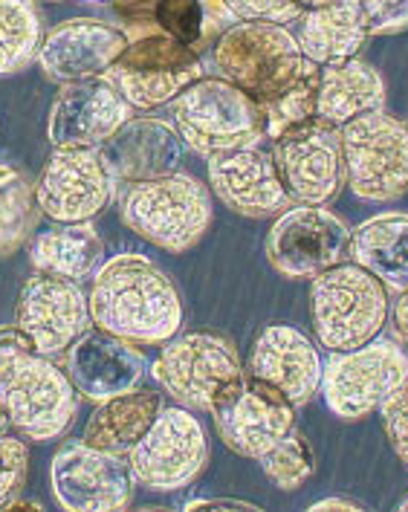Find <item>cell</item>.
<instances>
[{
	"label": "cell",
	"mask_w": 408,
	"mask_h": 512,
	"mask_svg": "<svg viewBox=\"0 0 408 512\" xmlns=\"http://www.w3.org/2000/svg\"><path fill=\"white\" fill-rule=\"evenodd\" d=\"M394 324H397V333L408 339V290L406 293H397V301H394Z\"/></svg>",
	"instance_id": "obj_42"
},
{
	"label": "cell",
	"mask_w": 408,
	"mask_h": 512,
	"mask_svg": "<svg viewBox=\"0 0 408 512\" xmlns=\"http://www.w3.org/2000/svg\"><path fill=\"white\" fill-rule=\"evenodd\" d=\"M293 3H296L301 12H304V9H319V6H330V3H336V0H293Z\"/></svg>",
	"instance_id": "obj_43"
},
{
	"label": "cell",
	"mask_w": 408,
	"mask_h": 512,
	"mask_svg": "<svg viewBox=\"0 0 408 512\" xmlns=\"http://www.w3.org/2000/svg\"><path fill=\"white\" fill-rule=\"evenodd\" d=\"M157 29L180 44H197L206 35V12L203 0H160L157 6Z\"/></svg>",
	"instance_id": "obj_33"
},
{
	"label": "cell",
	"mask_w": 408,
	"mask_h": 512,
	"mask_svg": "<svg viewBox=\"0 0 408 512\" xmlns=\"http://www.w3.org/2000/svg\"><path fill=\"white\" fill-rule=\"evenodd\" d=\"M50 481L58 507L70 512L128 510L136 481L128 458L70 440L55 452Z\"/></svg>",
	"instance_id": "obj_15"
},
{
	"label": "cell",
	"mask_w": 408,
	"mask_h": 512,
	"mask_svg": "<svg viewBox=\"0 0 408 512\" xmlns=\"http://www.w3.org/2000/svg\"><path fill=\"white\" fill-rule=\"evenodd\" d=\"M220 440L241 458H261L296 429V405L258 377H238L209 408Z\"/></svg>",
	"instance_id": "obj_13"
},
{
	"label": "cell",
	"mask_w": 408,
	"mask_h": 512,
	"mask_svg": "<svg viewBox=\"0 0 408 512\" xmlns=\"http://www.w3.org/2000/svg\"><path fill=\"white\" fill-rule=\"evenodd\" d=\"M79 3H105V0H79Z\"/></svg>",
	"instance_id": "obj_46"
},
{
	"label": "cell",
	"mask_w": 408,
	"mask_h": 512,
	"mask_svg": "<svg viewBox=\"0 0 408 512\" xmlns=\"http://www.w3.org/2000/svg\"><path fill=\"white\" fill-rule=\"evenodd\" d=\"M186 510H258V507L238 498H200V501L186 504Z\"/></svg>",
	"instance_id": "obj_40"
},
{
	"label": "cell",
	"mask_w": 408,
	"mask_h": 512,
	"mask_svg": "<svg viewBox=\"0 0 408 512\" xmlns=\"http://www.w3.org/2000/svg\"><path fill=\"white\" fill-rule=\"evenodd\" d=\"M406 391H408V382H406Z\"/></svg>",
	"instance_id": "obj_48"
},
{
	"label": "cell",
	"mask_w": 408,
	"mask_h": 512,
	"mask_svg": "<svg viewBox=\"0 0 408 512\" xmlns=\"http://www.w3.org/2000/svg\"><path fill=\"white\" fill-rule=\"evenodd\" d=\"M382 426L388 434V443L394 449V455L408 466V391L403 388L400 394H394L388 403L380 408Z\"/></svg>",
	"instance_id": "obj_37"
},
{
	"label": "cell",
	"mask_w": 408,
	"mask_h": 512,
	"mask_svg": "<svg viewBox=\"0 0 408 512\" xmlns=\"http://www.w3.org/2000/svg\"><path fill=\"white\" fill-rule=\"evenodd\" d=\"M90 324L131 345H163L183 327L174 281L151 258L125 252L105 261L87 293Z\"/></svg>",
	"instance_id": "obj_1"
},
{
	"label": "cell",
	"mask_w": 408,
	"mask_h": 512,
	"mask_svg": "<svg viewBox=\"0 0 408 512\" xmlns=\"http://www.w3.org/2000/svg\"><path fill=\"white\" fill-rule=\"evenodd\" d=\"M206 463V429L183 405H165L154 426L128 452L131 475L148 492H177L194 484Z\"/></svg>",
	"instance_id": "obj_11"
},
{
	"label": "cell",
	"mask_w": 408,
	"mask_h": 512,
	"mask_svg": "<svg viewBox=\"0 0 408 512\" xmlns=\"http://www.w3.org/2000/svg\"><path fill=\"white\" fill-rule=\"evenodd\" d=\"M102 148L122 186L174 174L186 154L183 136L160 119H131Z\"/></svg>",
	"instance_id": "obj_23"
},
{
	"label": "cell",
	"mask_w": 408,
	"mask_h": 512,
	"mask_svg": "<svg viewBox=\"0 0 408 512\" xmlns=\"http://www.w3.org/2000/svg\"><path fill=\"white\" fill-rule=\"evenodd\" d=\"M128 35L96 18L64 21L41 41L38 67L53 81H87L108 76L116 58L125 53Z\"/></svg>",
	"instance_id": "obj_21"
},
{
	"label": "cell",
	"mask_w": 408,
	"mask_h": 512,
	"mask_svg": "<svg viewBox=\"0 0 408 512\" xmlns=\"http://www.w3.org/2000/svg\"><path fill=\"white\" fill-rule=\"evenodd\" d=\"M119 215L142 241L174 255L189 252L203 241L215 220L209 189L180 171L157 180L125 183L119 194Z\"/></svg>",
	"instance_id": "obj_3"
},
{
	"label": "cell",
	"mask_w": 408,
	"mask_h": 512,
	"mask_svg": "<svg viewBox=\"0 0 408 512\" xmlns=\"http://www.w3.org/2000/svg\"><path fill=\"white\" fill-rule=\"evenodd\" d=\"M29 478V446L24 437L0 434V510H9Z\"/></svg>",
	"instance_id": "obj_34"
},
{
	"label": "cell",
	"mask_w": 408,
	"mask_h": 512,
	"mask_svg": "<svg viewBox=\"0 0 408 512\" xmlns=\"http://www.w3.org/2000/svg\"><path fill=\"white\" fill-rule=\"evenodd\" d=\"M203 12H206V32L229 29L232 24H238V21L232 18V12L226 9L223 0H203Z\"/></svg>",
	"instance_id": "obj_39"
},
{
	"label": "cell",
	"mask_w": 408,
	"mask_h": 512,
	"mask_svg": "<svg viewBox=\"0 0 408 512\" xmlns=\"http://www.w3.org/2000/svg\"><path fill=\"white\" fill-rule=\"evenodd\" d=\"M163 408L165 400L160 391H125L105 403H96V411L84 426L82 440L93 449L128 458V452L154 426Z\"/></svg>",
	"instance_id": "obj_26"
},
{
	"label": "cell",
	"mask_w": 408,
	"mask_h": 512,
	"mask_svg": "<svg viewBox=\"0 0 408 512\" xmlns=\"http://www.w3.org/2000/svg\"><path fill=\"white\" fill-rule=\"evenodd\" d=\"M388 313V290L354 261L319 272L310 284L313 336L327 351H354L374 342Z\"/></svg>",
	"instance_id": "obj_4"
},
{
	"label": "cell",
	"mask_w": 408,
	"mask_h": 512,
	"mask_svg": "<svg viewBox=\"0 0 408 512\" xmlns=\"http://www.w3.org/2000/svg\"><path fill=\"white\" fill-rule=\"evenodd\" d=\"M258 463H261L267 481L278 486L281 492H296L316 472V455L307 443V434L301 432L299 426L284 440H278L267 455H261Z\"/></svg>",
	"instance_id": "obj_32"
},
{
	"label": "cell",
	"mask_w": 408,
	"mask_h": 512,
	"mask_svg": "<svg viewBox=\"0 0 408 512\" xmlns=\"http://www.w3.org/2000/svg\"><path fill=\"white\" fill-rule=\"evenodd\" d=\"M151 377L177 405L209 411L229 382L244 377V365L220 333H174L157 353Z\"/></svg>",
	"instance_id": "obj_9"
},
{
	"label": "cell",
	"mask_w": 408,
	"mask_h": 512,
	"mask_svg": "<svg viewBox=\"0 0 408 512\" xmlns=\"http://www.w3.org/2000/svg\"><path fill=\"white\" fill-rule=\"evenodd\" d=\"M296 44L313 64H342L359 55L368 32L359 18V0H336L330 6L304 9L296 18Z\"/></svg>",
	"instance_id": "obj_25"
},
{
	"label": "cell",
	"mask_w": 408,
	"mask_h": 512,
	"mask_svg": "<svg viewBox=\"0 0 408 512\" xmlns=\"http://www.w3.org/2000/svg\"><path fill=\"white\" fill-rule=\"evenodd\" d=\"M382 105H385V84H382V76L371 64L351 58V61H342V64L322 67L316 119L342 128L351 119L382 110Z\"/></svg>",
	"instance_id": "obj_27"
},
{
	"label": "cell",
	"mask_w": 408,
	"mask_h": 512,
	"mask_svg": "<svg viewBox=\"0 0 408 512\" xmlns=\"http://www.w3.org/2000/svg\"><path fill=\"white\" fill-rule=\"evenodd\" d=\"M351 229L325 206H290L275 217L267 235V258L284 278H316L348 261Z\"/></svg>",
	"instance_id": "obj_14"
},
{
	"label": "cell",
	"mask_w": 408,
	"mask_h": 512,
	"mask_svg": "<svg viewBox=\"0 0 408 512\" xmlns=\"http://www.w3.org/2000/svg\"><path fill=\"white\" fill-rule=\"evenodd\" d=\"M272 160L284 189L299 206H327L345 186L339 128L322 119L278 136Z\"/></svg>",
	"instance_id": "obj_16"
},
{
	"label": "cell",
	"mask_w": 408,
	"mask_h": 512,
	"mask_svg": "<svg viewBox=\"0 0 408 512\" xmlns=\"http://www.w3.org/2000/svg\"><path fill=\"white\" fill-rule=\"evenodd\" d=\"M105 79L134 110H154L174 102L186 87L203 79V61L165 32H148L128 41Z\"/></svg>",
	"instance_id": "obj_10"
},
{
	"label": "cell",
	"mask_w": 408,
	"mask_h": 512,
	"mask_svg": "<svg viewBox=\"0 0 408 512\" xmlns=\"http://www.w3.org/2000/svg\"><path fill=\"white\" fill-rule=\"evenodd\" d=\"M41 15L35 0H0V76L29 67L41 50Z\"/></svg>",
	"instance_id": "obj_30"
},
{
	"label": "cell",
	"mask_w": 408,
	"mask_h": 512,
	"mask_svg": "<svg viewBox=\"0 0 408 512\" xmlns=\"http://www.w3.org/2000/svg\"><path fill=\"white\" fill-rule=\"evenodd\" d=\"M209 183L232 212L244 217H278L296 206L272 154L258 145L209 157Z\"/></svg>",
	"instance_id": "obj_20"
},
{
	"label": "cell",
	"mask_w": 408,
	"mask_h": 512,
	"mask_svg": "<svg viewBox=\"0 0 408 512\" xmlns=\"http://www.w3.org/2000/svg\"><path fill=\"white\" fill-rule=\"evenodd\" d=\"M116 171L105 148H55L38 183V212L53 223H93L116 197Z\"/></svg>",
	"instance_id": "obj_12"
},
{
	"label": "cell",
	"mask_w": 408,
	"mask_h": 512,
	"mask_svg": "<svg viewBox=\"0 0 408 512\" xmlns=\"http://www.w3.org/2000/svg\"><path fill=\"white\" fill-rule=\"evenodd\" d=\"M35 186L15 165H0V258L15 255L35 229Z\"/></svg>",
	"instance_id": "obj_31"
},
{
	"label": "cell",
	"mask_w": 408,
	"mask_h": 512,
	"mask_svg": "<svg viewBox=\"0 0 408 512\" xmlns=\"http://www.w3.org/2000/svg\"><path fill=\"white\" fill-rule=\"evenodd\" d=\"M235 21H270L287 24L296 21L301 9L293 0H223Z\"/></svg>",
	"instance_id": "obj_36"
},
{
	"label": "cell",
	"mask_w": 408,
	"mask_h": 512,
	"mask_svg": "<svg viewBox=\"0 0 408 512\" xmlns=\"http://www.w3.org/2000/svg\"><path fill=\"white\" fill-rule=\"evenodd\" d=\"M67 377L79 397L105 403L110 397H119L125 391L139 388L145 379V356L136 351V345L105 333V330H87L70 348H67Z\"/></svg>",
	"instance_id": "obj_22"
},
{
	"label": "cell",
	"mask_w": 408,
	"mask_h": 512,
	"mask_svg": "<svg viewBox=\"0 0 408 512\" xmlns=\"http://www.w3.org/2000/svg\"><path fill=\"white\" fill-rule=\"evenodd\" d=\"M408 382V356L397 342L374 339L354 351H330L319 394L333 417L356 423L380 411Z\"/></svg>",
	"instance_id": "obj_6"
},
{
	"label": "cell",
	"mask_w": 408,
	"mask_h": 512,
	"mask_svg": "<svg viewBox=\"0 0 408 512\" xmlns=\"http://www.w3.org/2000/svg\"><path fill=\"white\" fill-rule=\"evenodd\" d=\"M15 330L35 351L53 359L90 330L87 293L79 287V281L35 272L21 287Z\"/></svg>",
	"instance_id": "obj_17"
},
{
	"label": "cell",
	"mask_w": 408,
	"mask_h": 512,
	"mask_svg": "<svg viewBox=\"0 0 408 512\" xmlns=\"http://www.w3.org/2000/svg\"><path fill=\"white\" fill-rule=\"evenodd\" d=\"M345 186L365 203L408 194V122L374 110L339 128Z\"/></svg>",
	"instance_id": "obj_7"
},
{
	"label": "cell",
	"mask_w": 408,
	"mask_h": 512,
	"mask_svg": "<svg viewBox=\"0 0 408 512\" xmlns=\"http://www.w3.org/2000/svg\"><path fill=\"white\" fill-rule=\"evenodd\" d=\"M319 76L322 67L307 61L296 79L284 84L281 90H275L264 102H258V110L264 116V134L267 139L290 134L301 125L316 119V99H319Z\"/></svg>",
	"instance_id": "obj_29"
},
{
	"label": "cell",
	"mask_w": 408,
	"mask_h": 512,
	"mask_svg": "<svg viewBox=\"0 0 408 512\" xmlns=\"http://www.w3.org/2000/svg\"><path fill=\"white\" fill-rule=\"evenodd\" d=\"M171 116L186 148L206 160L267 139L258 105L223 79L194 81L171 102Z\"/></svg>",
	"instance_id": "obj_5"
},
{
	"label": "cell",
	"mask_w": 408,
	"mask_h": 512,
	"mask_svg": "<svg viewBox=\"0 0 408 512\" xmlns=\"http://www.w3.org/2000/svg\"><path fill=\"white\" fill-rule=\"evenodd\" d=\"M348 261L368 270L388 293L408 290V215L382 212L351 229Z\"/></svg>",
	"instance_id": "obj_24"
},
{
	"label": "cell",
	"mask_w": 408,
	"mask_h": 512,
	"mask_svg": "<svg viewBox=\"0 0 408 512\" xmlns=\"http://www.w3.org/2000/svg\"><path fill=\"white\" fill-rule=\"evenodd\" d=\"M50 3H58V0H50Z\"/></svg>",
	"instance_id": "obj_47"
},
{
	"label": "cell",
	"mask_w": 408,
	"mask_h": 512,
	"mask_svg": "<svg viewBox=\"0 0 408 512\" xmlns=\"http://www.w3.org/2000/svg\"><path fill=\"white\" fill-rule=\"evenodd\" d=\"M322 368L325 359L319 345L301 333L299 327L287 322L267 324L246 359V374L264 379L272 388H278L290 403L301 408L307 405L322 385Z\"/></svg>",
	"instance_id": "obj_19"
},
{
	"label": "cell",
	"mask_w": 408,
	"mask_h": 512,
	"mask_svg": "<svg viewBox=\"0 0 408 512\" xmlns=\"http://www.w3.org/2000/svg\"><path fill=\"white\" fill-rule=\"evenodd\" d=\"M397 510L408 512V498H403V501H400V507H397Z\"/></svg>",
	"instance_id": "obj_45"
},
{
	"label": "cell",
	"mask_w": 408,
	"mask_h": 512,
	"mask_svg": "<svg viewBox=\"0 0 408 512\" xmlns=\"http://www.w3.org/2000/svg\"><path fill=\"white\" fill-rule=\"evenodd\" d=\"M325 510H365L359 501L354 498H342V495H336V498H322V501H313L310 504V512H325Z\"/></svg>",
	"instance_id": "obj_41"
},
{
	"label": "cell",
	"mask_w": 408,
	"mask_h": 512,
	"mask_svg": "<svg viewBox=\"0 0 408 512\" xmlns=\"http://www.w3.org/2000/svg\"><path fill=\"white\" fill-rule=\"evenodd\" d=\"M131 119L134 108L105 76L67 81L50 110L47 139L53 148H99Z\"/></svg>",
	"instance_id": "obj_18"
},
{
	"label": "cell",
	"mask_w": 408,
	"mask_h": 512,
	"mask_svg": "<svg viewBox=\"0 0 408 512\" xmlns=\"http://www.w3.org/2000/svg\"><path fill=\"white\" fill-rule=\"evenodd\" d=\"M0 408L32 443L64 437L79 411V391L50 356L18 330L0 333Z\"/></svg>",
	"instance_id": "obj_2"
},
{
	"label": "cell",
	"mask_w": 408,
	"mask_h": 512,
	"mask_svg": "<svg viewBox=\"0 0 408 512\" xmlns=\"http://www.w3.org/2000/svg\"><path fill=\"white\" fill-rule=\"evenodd\" d=\"M359 18L368 35H400L408 29V0H359Z\"/></svg>",
	"instance_id": "obj_35"
},
{
	"label": "cell",
	"mask_w": 408,
	"mask_h": 512,
	"mask_svg": "<svg viewBox=\"0 0 408 512\" xmlns=\"http://www.w3.org/2000/svg\"><path fill=\"white\" fill-rule=\"evenodd\" d=\"M12 429V423H9V417L3 414V408H0V434H6Z\"/></svg>",
	"instance_id": "obj_44"
},
{
	"label": "cell",
	"mask_w": 408,
	"mask_h": 512,
	"mask_svg": "<svg viewBox=\"0 0 408 512\" xmlns=\"http://www.w3.org/2000/svg\"><path fill=\"white\" fill-rule=\"evenodd\" d=\"M110 6L131 27H157L160 0H110Z\"/></svg>",
	"instance_id": "obj_38"
},
{
	"label": "cell",
	"mask_w": 408,
	"mask_h": 512,
	"mask_svg": "<svg viewBox=\"0 0 408 512\" xmlns=\"http://www.w3.org/2000/svg\"><path fill=\"white\" fill-rule=\"evenodd\" d=\"M105 243L93 223H53L29 243V264L35 272L82 281L102 267Z\"/></svg>",
	"instance_id": "obj_28"
},
{
	"label": "cell",
	"mask_w": 408,
	"mask_h": 512,
	"mask_svg": "<svg viewBox=\"0 0 408 512\" xmlns=\"http://www.w3.org/2000/svg\"><path fill=\"white\" fill-rule=\"evenodd\" d=\"M307 61L293 32L270 21H238L215 44L220 79L244 90L255 105L296 79Z\"/></svg>",
	"instance_id": "obj_8"
}]
</instances>
